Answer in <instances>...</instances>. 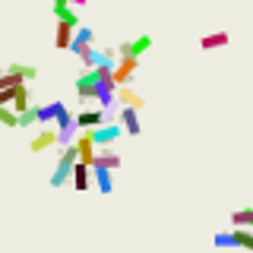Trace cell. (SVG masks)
I'll list each match as a JSON object with an SVG mask.
<instances>
[{
    "mask_svg": "<svg viewBox=\"0 0 253 253\" xmlns=\"http://www.w3.org/2000/svg\"><path fill=\"white\" fill-rule=\"evenodd\" d=\"M76 162H79V146H76V142H67L63 152H60V158H57V168H54V174H51V187L73 184V165Z\"/></svg>",
    "mask_w": 253,
    "mask_h": 253,
    "instance_id": "obj_1",
    "label": "cell"
},
{
    "mask_svg": "<svg viewBox=\"0 0 253 253\" xmlns=\"http://www.w3.org/2000/svg\"><path fill=\"white\" fill-rule=\"evenodd\" d=\"M98 92H101V79L95 76V70L85 67L83 73L76 76V95L89 105V101H98Z\"/></svg>",
    "mask_w": 253,
    "mask_h": 253,
    "instance_id": "obj_2",
    "label": "cell"
},
{
    "mask_svg": "<svg viewBox=\"0 0 253 253\" xmlns=\"http://www.w3.org/2000/svg\"><path fill=\"white\" fill-rule=\"evenodd\" d=\"M57 142H60V130H51V124H42V130L32 136L29 149H32V152H47V149L57 146Z\"/></svg>",
    "mask_w": 253,
    "mask_h": 253,
    "instance_id": "obj_3",
    "label": "cell"
},
{
    "mask_svg": "<svg viewBox=\"0 0 253 253\" xmlns=\"http://www.w3.org/2000/svg\"><path fill=\"white\" fill-rule=\"evenodd\" d=\"M92 130V136H95V142H98V146H114L117 139H121V133H124V126H121V121L117 124H101V126H89Z\"/></svg>",
    "mask_w": 253,
    "mask_h": 253,
    "instance_id": "obj_4",
    "label": "cell"
},
{
    "mask_svg": "<svg viewBox=\"0 0 253 253\" xmlns=\"http://www.w3.org/2000/svg\"><path fill=\"white\" fill-rule=\"evenodd\" d=\"M136 67H139V57H133V54H126V57L117 60V67H114L117 85H130V83H133V73H136Z\"/></svg>",
    "mask_w": 253,
    "mask_h": 253,
    "instance_id": "obj_5",
    "label": "cell"
},
{
    "mask_svg": "<svg viewBox=\"0 0 253 253\" xmlns=\"http://www.w3.org/2000/svg\"><path fill=\"white\" fill-rule=\"evenodd\" d=\"M117 121H121V126L130 136H139L142 124H139V108H130V105H121V111H117Z\"/></svg>",
    "mask_w": 253,
    "mask_h": 253,
    "instance_id": "obj_6",
    "label": "cell"
},
{
    "mask_svg": "<svg viewBox=\"0 0 253 253\" xmlns=\"http://www.w3.org/2000/svg\"><path fill=\"white\" fill-rule=\"evenodd\" d=\"M108 121H111V114L105 108H92V111H79V114H76V124L83 126V130H85V126H101Z\"/></svg>",
    "mask_w": 253,
    "mask_h": 253,
    "instance_id": "obj_7",
    "label": "cell"
},
{
    "mask_svg": "<svg viewBox=\"0 0 253 253\" xmlns=\"http://www.w3.org/2000/svg\"><path fill=\"white\" fill-rule=\"evenodd\" d=\"M92 165H101V168H111V171H117V168H121V152H114L111 146H98V152H95Z\"/></svg>",
    "mask_w": 253,
    "mask_h": 253,
    "instance_id": "obj_8",
    "label": "cell"
},
{
    "mask_svg": "<svg viewBox=\"0 0 253 253\" xmlns=\"http://www.w3.org/2000/svg\"><path fill=\"white\" fill-rule=\"evenodd\" d=\"M92 44H95V32L85 29V26H79V29H76V38H73V47H70V51H73L76 57H83V54L89 51Z\"/></svg>",
    "mask_w": 253,
    "mask_h": 253,
    "instance_id": "obj_9",
    "label": "cell"
},
{
    "mask_svg": "<svg viewBox=\"0 0 253 253\" xmlns=\"http://www.w3.org/2000/svg\"><path fill=\"white\" fill-rule=\"evenodd\" d=\"M76 29L79 26H70V22H57V35H54V44L60 51H70L73 47V38H76Z\"/></svg>",
    "mask_w": 253,
    "mask_h": 253,
    "instance_id": "obj_10",
    "label": "cell"
},
{
    "mask_svg": "<svg viewBox=\"0 0 253 253\" xmlns=\"http://www.w3.org/2000/svg\"><path fill=\"white\" fill-rule=\"evenodd\" d=\"M89 184H92V165L79 158L73 165V187L76 190H89Z\"/></svg>",
    "mask_w": 253,
    "mask_h": 253,
    "instance_id": "obj_11",
    "label": "cell"
},
{
    "mask_svg": "<svg viewBox=\"0 0 253 253\" xmlns=\"http://www.w3.org/2000/svg\"><path fill=\"white\" fill-rule=\"evenodd\" d=\"M111 168H101V165H92V184L101 190V193H111L114 190V184H111Z\"/></svg>",
    "mask_w": 253,
    "mask_h": 253,
    "instance_id": "obj_12",
    "label": "cell"
},
{
    "mask_svg": "<svg viewBox=\"0 0 253 253\" xmlns=\"http://www.w3.org/2000/svg\"><path fill=\"white\" fill-rule=\"evenodd\" d=\"M203 51H218V47H228V32H209V35L200 38Z\"/></svg>",
    "mask_w": 253,
    "mask_h": 253,
    "instance_id": "obj_13",
    "label": "cell"
},
{
    "mask_svg": "<svg viewBox=\"0 0 253 253\" xmlns=\"http://www.w3.org/2000/svg\"><path fill=\"white\" fill-rule=\"evenodd\" d=\"M54 16H57V22L79 26V16H76V6H73V3H54Z\"/></svg>",
    "mask_w": 253,
    "mask_h": 253,
    "instance_id": "obj_14",
    "label": "cell"
},
{
    "mask_svg": "<svg viewBox=\"0 0 253 253\" xmlns=\"http://www.w3.org/2000/svg\"><path fill=\"white\" fill-rule=\"evenodd\" d=\"M117 101H121V105H130V108H142V105H146L142 95H136L130 85H117Z\"/></svg>",
    "mask_w": 253,
    "mask_h": 253,
    "instance_id": "obj_15",
    "label": "cell"
},
{
    "mask_svg": "<svg viewBox=\"0 0 253 253\" xmlns=\"http://www.w3.org/2000/svg\"><path fill=\"white\" fill-rule=\"evenodd\" d=\"M13 108L19 111H26V108H32V92H29V85L22 83V85H16V95H13Z\"/></svg>",
    "mask_w": 253,
    "mask_h": 253,
    "instance_id": "obj_16",
    "label": "cell"
},
{
    "mask_svg": "<svg viewBox=\"0 0 253 253\" xmlns=\"http://www.w3.org/2000/svg\"><path fill=\"white\" fill-rule=\"evenodd\" d=\"M234 228H253V206H244V209H234L231 215Z\"/></svg>",
    "mask_w": 253,
    "mask_h": 253,
    "instance_id": "obj_17",
    "label": "cell"
},
{
    "mask_svg": "<svg viewBox=\"0 0 253 253\" xmlns=\"http://www.w3.org/2000/svg\"><path fill=\"white\" fill-rule=\"evenodd\" d=\"M60 101H51V105H38V121L42 124H51V121H57V114H60Z\"/></svg>",
    "mask_w": 253,
    "mask_h": 253,
    "instance_id": "obj_18",
    "label": "cell"
},
{
    "mask_svg": "<svg viewBox=\"0 0 253 253\" xmlns=\"http://www.w3.org/2000/svg\"><path fill=\"white\" fill-rule=\"evenodd\" d=\"M234 231V244L244 250H253V228H231Z\"/></svg>",
    "mask_w": 253,
    "mask_h": 253,
    "instance_id": "obj_19",
    "label": "cell"
},
{
    "mask_svg": "<svg viewBox=\"0 0 253 253\" xmlns=\"http://www.w3.org/2000/svg\"><path fill=\"white\" fill-rule=\"evenodd\" d=\"M6 70H10V73H16L19 79H26V83H29V79H35V76H38V70L32 67V63H10Z\"/></svg>",
    "mask_w": 253,
    "mask_h": 253,
    "instance_id": "obj_20",
    "label": "cell"
},
{
    "mask_svg": "<svg viewBox=\"0 0 253 253\" xmlns=\"http://www.w3.org/2000/svg\"><path fill=\"white\" fill-rule=\"evenodd\" d=\"M0 124L3 126H19V111L13 105H0Z\"/></svg>",
    "mask_w": 253,
    "mask_h": 253,
    "instance_id": "obj_21",
    "label": "cell"
},
{
    "mask_svg": "<svg viewBox=\"0 0 253 253\" xmlns=\"http://www.w3.org/2000/svg\"><path fill=\"white\" fill-rule=\"evenodd\" d=\"M19 126H42V121H38V105H32L26 108L19 114Z\"/></svg>",
    "mask_w": 253,
    "mask_h": 253,
    "instance_id": "obj_22",
    "label": "cell"
},
{
    "mask_svg": "<svg viewBox=\"0 0 253 253\" xmlns=\"http://www.w3.org/2000/svg\"><path fill=\"white\" fill-rule=\"evenodd\" d=\"M130 44H133V51H130V54H133V57H139L142 51H149V47H152V38H149V35H139V38H133Z\"/></svg>",
    "mask_w": 253,
    "mask_h": 253,
    "instance_id": "obj_23",
    "label": "cell"
},
{
    "mask_svg": "<svg viewBox=\"0 0 253 253\" xmlns=\"http://www.w3.org/2000/svg\"><path fill=\"white\" fill-rule=\"evenodd\" d=\"M79 60H83V67H89V70H92V67H98V63H101V51H95V47H89V51H85Z\"/></svg>",
    "mask_w": 253,
    "mask_h": 253,
    "instance_id": "obj_24",
    "label": "cell"
},
{
    "mask_svg": "<svg viewBox=\"0 0 253 253\" xmlns=\"http://www.w3.org/2000/svg\"><path fill=\"white\" fill-rule=\"evenodd\" d=\"M22 83H26V79H19L16 73H10V70L0 76V89H16V85H22Z\"/></svg>",
    "mask_w": 253,
    "mask_h": 253,
    "instance_id": "obj_25",
    "label": "cell"
},
{
    "mask_svg": "<svg viewBox=\"0 0 253 253\" xmlns=\"http://www.w3.org/2000/svg\"><path fill=\"white\" fill-rule=\"evenodd\" d=\"M215 247H237V244H234V231H221V234H215Z\"/></svg>",
    "mask_w": 253,
    "mask_h": 253,
    "instance_id": "obj_26",
    "label": "cell"
},
{
    "mask_svg": "<svg viewBox=\"0 0 253 253\" xmlns=\"http://www.w3.org/2000/svg\"><path fill=\"white\" fill-rule=\"evenodd\" d=\"M70 124H76V117L70 114L67 108H60V114H57V126H70Z\"/></svg>",
    "mask_w": 253,
    "mask_h": 253,
    "instance_id": "obj_27",
    "label": "cell"
},
{
    "mask_svg": "<svg viewBox=\"0 0 253 253\" xmlns=\"http://www.w3.org/2000/svg\"><path fill=\"white\" fill-rule=\"evenodd\" d=\"M70 3H73V6H83V3H85V0H70Z\"/></svg>",
    "mask_w": 253,
    "mask_h": 253,
    "instance_id": "obj_28",
    "label": "cell"
}]
</instances>
